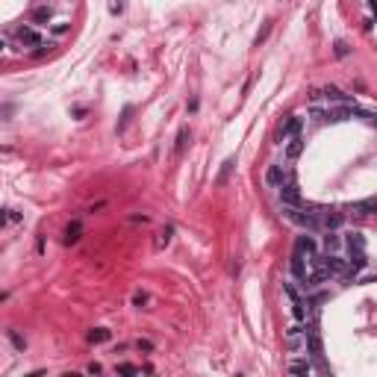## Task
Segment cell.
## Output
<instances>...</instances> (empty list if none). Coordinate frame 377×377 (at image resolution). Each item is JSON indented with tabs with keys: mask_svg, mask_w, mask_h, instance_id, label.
Segmentation results:
<instances>
[{
	"mask_svg": "<svg viewBox=\"0 0 377 377\" xmlns=\"http://www.w3.org/2000/svg\"><path fill=\"white\" fill-rule=\"evenodd\" d=\"M15 35H18V41H21V44H30V48L44 44V38L38 35V30H35V27H30V24H21V27L15 30Z\"/></svg>",
	"mask_w": 377,
	"mask_h": 377,
	"instance_id": "6da1fadb",
	"label": "cell"
},
{
	"mask_svg": "<svg viewBox=\"0 0 377 377\" xmlns=\"http://www.w3.org/2000/svg\"><path fill=\"white\" fill-rule=\"evenodd\" d=\"M280 201H283V206H301V192L292 180L280 186Z\"/></svg>",
	"mask_w": 377,
	"mask_h": 377,
	"instance_id": "7a4b0ae2",
	"label": "cell"
},
{
	"mask_svg": "<svg viewBox=\"0 0 377 377\" xmlns=\"http://www.w3.org/2000/svg\"><path fill=\"white\" fill-rule=\"evenodd\" d=\"M368 265V259H365V251L362 248H351V257H348V268H351V274H357Z\"/></svg>",
	"mask_w": 377,
	"mask_h": 377,
	"instance_id": "3957f363",
	"label": "cell"
},
{
	"mask_svg": "<svg viewBox=\"0 0 377 377\" xmlns=\"http://www.w3.org/2000/svg\"><path fill=\"white\" fill-rule=\"evenodd\" d=\"M348 212H351V215H371V212H377V198H368V201H360V204H351Z\"/></svg>",
	"mask_w": 377,
	"mask_h": 377,
	"instance_id": "277c9868",
	"label": "cell"
},
{
	"mask_svg": "<svg viewBox=\"0 0 377 377\" xmlns=\"http://www.w3.org/2000/svg\"><path fill=\"white\" fill-rule=\"evenodd\" d=\"M321 224H324L327 230H339V227L345 224V215H342V212L327 209V212H321Z\"/></svg>",
	"mask_w": 377,
	"mask_h": 377,
	"instance_id": "5b68a950",
	"label": "cell"
},
{
	"mask_svg": "<svg viewBox=\"0 0 377 377\" xmlns=\"http://www.w3.org/2000/svg\"><path fill=\"white\" fill-rule=\"evenodd\" d=\"M307 351L312 360H321V339H318L315 330H307Z\"/></svg>",
	"mask_w": 377,
	"mask_h": 377,
	"instance_id": "8992f818",
	"label": "cell"
},
{
	"mask_svg": "<svg viewBox=\"0 0 377 377\" xmlns=\"http://www.w3.org/2000/svg\"><path fill=\"white\" fill-rule=\"evenodd\" d=\"M80 236H83V224H80V221H71L68 227H65V236H62V242H65V245H77V242H80Z\"/></svg>",
	"mask_w": 377,
	"mask_h": 377,
	"instance_id": "52a82bcc",
	"label": "cell"
},
{
	"mask_svg": "<svg viewBox=\"0 0 377 377\" xmlns=\"http://www.w3.org/2000/svg\"><path fill=\"white\" fill-rule=\"evenodd\" d=\"M292 274L298 277V280H307V265H304V254L301 251L292 254Z\"/></svg>",
	"mask_w": 377,
	"mask_h": 377,
	"instance_id": "ba28073f",
	"label": "cell"
},
{
	"mask_svg": "<svg viewBox=\"0 0 377 377\" xmlns=\"http://www.w3.org/2000/svg\"><path fill=\"white\" fill-rule=\"evenodd\" d=\"M265 183L271 188H280L283 186V168L280 165H268V171H265Z\"/></svg>",
	"mask_w": 377,
	"mask_h": 377,
	"instance_id": "9c48e42d",
	"label": "cell"
},
{
	"mask_svg": "<svg viewBox=\"0 0 377 377\" xmlns=\"http://www.w3.org/2000/svg\"><path fill=\"white\" fill-rule=\"evenodd\" d=\"M295 251L307 254V259H315V242L309 239V236H301V239L295 242Z\"/></svg>",
	"mask_w": 377,
	"mask_h": 377,
	"instance_id": "30bf717a",
	"label": "cell"
},
{
	"mask_svg": "<svg viewBox=\"0 0 377 377\" xmlns=\"http://www.w3.org/2000/svg\"><path fill=\"white\" fill-rule=\"evenodd\" d=\"M301 151H304V138L295 133V136L289 138V145H286V156H289V159H298V156H301Z\"/></svg>",
	"mask_w": 377,
	"mask_h": 377,
	"instance_id": "8fae6325",
	"label": "cell"
},
{
	"mask_svg": "<svg viewBox=\"0 0 377 377\" xmlns=\"http://www.w3.org/2000/svg\"><path fill=\"white\" fill-rule=\"evenodd\" d=\"M171 239H174V227H171V224H165V227L156 233V248H159V251H162V248H168V245H171Z\"/></svg>",
	"mask_w": 377,
	"mask_h": 377,
	"instance_id": "7c38bea8",
	"label": "cell"
},
{
	"mask_svg": "<svg viewBox=\"0 0 377 377\" xmlns=\"http://www.w3.org/2000/svg\"><path fill=\"white\" fill-rule=\"evenodd\" d=\"M298 130H301V118H298V115H292V118L280 127V133H277V136L286 138V136H292V133H298Z\"/></svg>",
	"mask_w": 377,
	"mask_h": 377,
	"instance_id": "4fadbf2b",
	"label": "cell"
},
{
	"mask_svg": "<svg viewBox=\"0 0 377 377\" xmlns=\"http://www.w3.org/2000/svg\"><path fill=\"white\" fill-rule=\"evenodd\" d=\"M109 336H112V333H109L106 327H95V330H88V336H86V339H88L91 345H98V342H106Z\"/></svg>",
	"mask_w": 377,
	"mask_h": 377,
	"instance_id": "5bb4252c",
	"label": "cell"
},
{
	"mask_svg": "<svg viewBox=\"0 0 377 377\" xmlns=\"http://www.w3.org/2000/svg\"><path fill=\"white\" fill-rule=\"evenodd\" d=\"M321 95H324L327 101H336V103H351V98H348V95H342L339 88H333V86H327L324 91H321Z\"/></svg>",
	"mask_w": 377,
	"mask_h": 377,
	"instance_id": "9a60e30c",
	"label": "cell"
},
{
	"mask_svg": "<svg viewBox=\"0 0 377 377\" xmlns=\"http://www.w3.org/2000/svg\"><path fill=\"white\" fill-rule=\"evenodd\" d=\"M289 371L292 374H309L312 365H309V360H295V362H289Z\"/></svg>",
	"mask_w": 377,
	"mask_h": 377,
	"instance_id": "2e32d148",
	"label": "cell"
},
{
	"mask_svg": "<svg viewBox=\"0 0 377 377\" xmlns=\"http://www.w3.org/2000/svg\"><path fill=\"white\" fill-rule=\"evenodd\" d=\"M339 245H342V239L330 230V233L324 236V251H327V254H330V251H339Z\"/></svg>",
	"mask_w": 377,
	"mask_h": 377,
	"instance_id": "e0dca14e",
	"label": "cell"
},
{
	"mask_svg": "<svg viewBox=\"0 0 377 377\" xmlns=\"http://www.w3.org/2000/svg\"><path fill=\"white\" fill-rule=\"evenodd\" d=\"M233 165H236V159L230 156V159L221 165V171H218V186H221V183H227V177H230V171H233Z\"/></svg>",
	"mask_w": 377,
	"mask_h": 377,
	"instance_id": "ac0fdd59",
	"label": "cell"
},
{
	"mask_svg": "<svg viewBox=\"0 0 377 377\" xmlns=\"http://www.w3.org/2000/svg\"><path fill=\"white\" fill-rule=\"evenodd\" d=\"M48 18H51V6H38V9L33 12V21H35V24H44Z\"/></svg>",
	"mask_w": 377,
	"mask_h": 377,
	"instance_id": "d6986e66",
	"label": "cell"
},
{
	"mask_svg": "<svg viewBox=\"0 0 377 377\" xmlns=\"http://www.w3.org/2000/svg\"><path fill=\"white\" fill-rule=\"evenodd\" d=\"M348 248H365L362 233H351V236H348Z\"/></svg>",
	"mask_w": 377,
	"mask_h": 377,
	"instance_id": "ffe728a7",
	"label": "cell"
},
{
	"mask_svg": "<svg viewBox=\"0 0 377 377\" xmlns=\"http://www.w3.org/2000/svg\"><path fill=\"white\" fill-rule=\"evenodd\" d=\"M186 142H188V130H180V136H177V154H183V148H186Z\"/></svg>",
	"mask_w": 377,
	"mask_h": 377,
	"instance_id": "44dd1931",
	"label": "cell"
},
{
	"mask_svg": "<svg viewBox=\"0 0 377 377\" xmlns=\"http://www.w3.org/2000/svg\"><path fill=\"white\" fill-rule=\"evenodd\" d=\"M9 339H12V345H15L18 351H24V348H27V342H24V339H21V336H18L15 330H9Z\"/></svg>",
	"mask_w": 377,
	"mask_h": 377,
	"instance_id": "7402d4cb",
	"label": "cell"
},
{
	"mask_svg": "<svg viewBox=\"0 0 377 377\" xmlns=\"http://www.w3.org/2000/svg\"><path fill=\"white\" fill-rule=\"evenodd\" d=\"M148 301H151V298H148V292H136V295H133V304H136V307L148 304Z\"/></svg>",
	"mask_w": 377,
	"mask_h": 377,
	"instance_id": "603a6c76",
	"label": "cell"
},
{
	"mask_svg": "<svg viewBox=\"0 0 377 377\" xmlns=\"http://www.w3.org/2000/svg\"><path fill=\"white\" fill-rule=\"evenodd\" d=\"M118 371H121V374H138V368H136V365H130V362L118 365Z\"/></svg>",
	"mask_w": 377,
	"mask_h": 377,
	"instance_id": "cb8c5ba5",
	"label": "cell"
},
{
	"mask_svg": "<svg viewBox=\"0 0 377 377\" xmlns=\"http://www.w3.org/2000/svg\"><path fill=\"white\" fill-rule=\"evenodd\" d=\"M65 30H68V21H56V24H53V33L56 35H62Z\"/></svg>",
	"mask_w": 377,
	"mask_h": 377,
	"instance_id": "d4e9b609",
	"label": "cell"
},
{
	"mask_svg": "<svg viewBox=\"0 0 377 377\" xmlns=\"http://www.w3.org/2000/svg\"><path fill=\"white\" fill-rule=\"evenodd\" d=\"M348 53H351V48L345 41H336V56H348Z\"/></svg>",
	"mask_w": 377,
	"mask_h": 377,
	"instance_id": "484cf974",
	"label": "cell"
},
{
	"mask_svg": "<svg viewBox=\"0 0 377 377\" xmlns=\"http://www.w3.org/2000/svg\"><path fill=\"white\" fill-rule=\"evenodd\" d=\"M6 221H21V212H15V209H6Z\"/></svg>",
	"mask_w": 377,
	"mask_h": 377,
	"instance_id": "4316f807",
	"label": "cell"
},
{
	"mask_svg": "<svg viewBox=\"0 0 377 377\" xmlns=\"http://www.w3.org/2000/svg\"><path fill=\"white\" fill-rule=\"evenodd\" d=\"M138 348H142V351H151V348H154V345H151V342H148V339H138Z\"/></svg>",
	"mask_w": 377,
	"mask_h": 377,
	"instance_id": "83f0119b",
	"label": "cell"
},
{
	"mask_svg": "<svg viewBox=\"0 0 377 377\" xmlns=\"http://www.w3.org/2000/svg\"><path fill=\"white\" fill-rule=\"evenodd\" d=\"M362 115H365V118H368V121H371V124L377 127V115H368V112H362Z\"/></svg>",
	"mask_w": 377,
	"mask_h": 377,
	"instance_id": "f1b7e54d",
	"label": "cell"
}]
</instances>
